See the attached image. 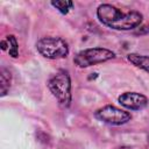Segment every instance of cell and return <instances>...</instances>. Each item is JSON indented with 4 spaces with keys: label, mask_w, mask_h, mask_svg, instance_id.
<instances>
[{
    "label": "cell",
    "mask_w": 149,
    "mask_h": 149,
    "mask_svg": "<svg viewBox=\"0 0 149 149\" xmlns=\"http://www.w3.org/2000/svg\"><path fill=\"white\" fill-rule=\"evenodd\" d=\"M48 87L52 95L57 99L58 104L63 108H68L71 105V79L69 72L65 70H59L56 72L48 81Z\"/></svg>",
    "instance_id": "cell-2"
},
{
    "label": "cell",
    "mask_w": 149,
    "mask_h": 149,
    "mask_svg": "<svg viewBox=\"0 0 149 149\" xmlns=\"http://www.w3.org/2000/svg\"><path fill=\"white\" fill-rule=\"evenodd\" d=\"M0 47L3 51L7 50L9 56H12L13 58H16L19 56V44L14 35H7L3 40H1Z\"/></svg>",
    "instance_id": "cell-7"
},
{
    "label": "cell",
    "mask_w": 149,
    "mask_h": 149,
    "mask_svg": "<svg viewBox=\"0 0 149 149\" xmlns=\"http://www.w3.org/2000/svg\"><path fill=\"white\" fill-rule=\"evenodd\" d=\"M127 59L135 66L144 70L149 73V56L147 55H140V54H128Z\"/></svg>",
    "instance_id": "cell-8"
},
{
    "label": "cell",
    "mask_w": 149,
    "mask_h": 149,
    "mask_svg": "<svg viewBox=\"0 0 149 149\" xmlns=\"http://www.w3.org/2000/svg\"><path fill=\"white\" fill-rule=\"evenodd\" d=\"M118 101L121 106L129 111H140L148 105V98L137 92H125L119 95Z\"/></svg>",
    "instance_id": "cell-6"
},
{
    "label": "cell",
    "mask_w": 149,
    "mask_h": 149,
    "mask_svg": "<svg viewBox=\"0 0 149 149\" xmlns=\"http://www.w3.org/2000/svg\"><path fill=\"white\" fill-rule=\"evenodd\" d=\"M10 81H12V76L10 72L5 69L1 68L0 70V88H1V97H5L9 90L10 86Z\"/></svg>",
    "instance_id": "cell-9"
},
{
    "label": "cell",
    "mask_w": 149,
    "mask_h": 149,
    "mask_svg": "<svg viewBox=\"0 0 149 149\" xmlns=\"http://www.w3.org/2000/svg\"><path fill=\"white\" fill-rule=\"evenodd\" d=\"M36 49L49 59H59L69 55V45L62 37H42L36 42Z\"/></svg>",
    "instance_id": "cell-3"
},
{
    "label": "cell",
    "mask_w": 149,
    "mask_h": 149,
    "mask_svg": "<svg viewBox=\"0 0 149 149\" xmlns=\"http://www.w3.org/2000/svg\"><path fill=\"white\" fill-rule=\"evenodd\" d=\"M115 57V54L106 48L95 47V48H87L79 51L73 57V63L78 68H88L95 64H100L107 61H111Z\"/></svg>",
    "instance_id": "cell-4"
},
{
    "label": "cell",
    "mask_w": 149,
    "mask_h": 149,
    "mask_svg": "<svg viewBox=\"0 0 149 149\" xmlns=\"http://www.w3.org/2000/svg\"><path fill=\"white\" fill-rule=\"evenodd\" d=\"M94 116L107 125L111 126H121L130 121L132 114L125 109L118 108L113 105H106L100 107L94 112Z\"/></svg>",
    "instance_id": "cell-5"
},
{
    "label": "cell",
    "mask_w": 149,
    "mask_h": 149,
    "mask_svg": "<svg viewBox=\"0 0 149 149\" xmlns=\"http://www.w3.org/2000/svg\"><path fill=\"white\" fill-rule=\"evenodd\" d=\"M99 21L114 30H132L137 28L143 20V15L137 10L122 12L109 3H102L97 8Z\"/></svg>",
    "instance_id": "cell-1"
},
{
    "label": "cell",
    "mask_w": 149,
    "mask_h": 149,
    "mask_svg": "<svg viewBox=\"0 0 149 149\" xmlns=\"http://www.w3.org/2000/svg\"><path fill=\"white\" fill-rule=\"evenodd\" d=\"M52 7H55L56 9H58L62 14H68L69 10L73 7V2L70 0H56V1H51L50 2Z\"/></svg>",
    "instance_id": "cell-10"
}]
</instances>
